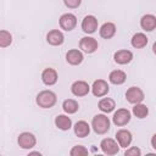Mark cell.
I'll return each mask as SVG.
<instances>
[{"instance_id": "obj_1", "label": "cell", "mask_w": 156, "mask_h": 156, "mask_svg": "<svg viewBox=\"0 0 156 156\" xmlns=\"http://www.w3.org/2000/svg\"><path fill=\"white\" fill-rule=\"evenodd\" d=\"M56 94L51 90H43L37 95V105L41 108H50L56 104Z\"/></svg>"}, {"instance_id": "obj_2", "label": "cell", "mask_w": 156, "mask_h": 156, "mask_svg": "<svg viewBox=\"0 0 156 156\" xmlns=\"http://www.w3.org/2000/svg\"><path fill=\"white\" fill-rule=\"evenodd\" d=\"M91 127L96 134H105L110 129V119L105 115H96L91 121Z\"/></svg>"}, {"instance_id": "obj_3", "label": "cell", "mask_w": 156, "mask_h": 156, "mask_svg": "<svg viewBox=\"0 0 156 156\" xmlns=\"http://www.w3.org/2000/svg\"><path fill=\"white\" fill-rule=\"evenodd\" d=\"M145 95H144V91L138 88V87H130L127 91H126V99L128 102L130 104H141V101L144 100Z\"/></svg>"}, {"instance_id": "obj_4", "label": "cell", "mask_w": 156, "mask_h": 156, "mask_svg": "<svg viewBox=\"0 0 156 156\" xmlns=\"http://www.w3.org/2000/svg\"><path fill=\"white\" fill-rule=\"evenodd\" d=\"M100 147H101L102 152H104L105 155H107V156H113V155H116V154L118 152V150H119V145H118L113 139H111V138H105V139H102L101 143H100Z\"/></svg>"}, {"instance_id": "obj_5", "label": "cell", "mask_w": 156, "mask_h": 156, "mask_svg": "<svg viewBox=\"0 0 156 156\" xmlns=\"http://www.w3.org/2000/svg\"><path fill=\"white\" fill-rule=\"evenodd\" d=\"M113 123L118 127L126 126L129 121H130V112L127 108H118L115 113H113Z\"/></svg>"}, {"instance_id": "obj_6", "label": "cell", "mask_w": 156, "mask_h": 156, "mask_svg": "<svg viewBox=\"0 0 156 156\" xmlns=\"http://www.w3.org/2000/svg\"><path fill=\"white\" fill-rule=\"evenodd\" d=\"M18 145L22 147V149H32L35 146V143H37V139L35 136L29 133V132H24V133H21L18 135Z\"/></svg>"}, {"instance_id": "obj_7", "label": "cell", "mask_w": 156, "mask_h": 156, "mask_svg": "<svg viewBox=\"0 0 156 156\" xmlns=\"http://www.w3.org/2000/svg\"><path fill=\"white\" fill-rule=\"evenodd\" d=\"M77 26V17L73 13H65L60 17V27L67 32L74 29Z\"/></svg>"}, {"instance_id": "obj_8", "label": "cell", "mask_w": 156, "mask_h": 156, "mask_svg": "<svg viewBox=\"0 0 156 156\" xmlns=\"http://www.w3.org/2000/svg\"><path fill=\"white\" fill-rule=\"evenodd\" d=\"M82 29L87 34H91L98 29V20L93 15H88L82 21Z\"/></svg>"}, {"instance_id": "obj_9", "label": "cell", "mask_w": 156, "mask_h": 156, "mask_svg": "<svg viewBox=\"0 0 156 156\" xmlns=\"http://www.w3.org/2000/svg\"><path fill=\"white\" fill-rule=\"evenodd\" d=\"M98 46V41L93 37H84L79 41V48L87 54H93L94 51H96Z\"/></svg>"}, {"instance_id": "obj_10", "label": "cell", "mask_w": 156, "mask_h": 156, "mask_svg": "<svg viewBox=\"0 0 156 156\" xmlns=\"http://www.w3.org/2000/svg\"><path fill=\"white\" fill-rule=\"evenodd\" d=\"M108 90H110V87H108L107 82L104 80V79H98V80H95V82L93 83L91 91H93V94H94L95 96H98V98H101V96L106 95V94L108 93Z\"/></svg>"}, {"instance_id": "obj_11", "label": "cell", "mask_w": 156, "mask_h": 156, "mask_svg": "<svg viewBox=\"0 0 156 156\" xmlns=\"http://www.w3.org/2000/svg\"><path fill=\"white\" fill-rule=\"evenodd\" d=\"M89 90H90V87L84 80H77L71 87V91L76 96H85L89 93Z\"/></svg>"}, {"instance_id": "obj_12", "label": "cell", "mask_w": 156, "mask_h": 156, "mask_svg": "<svg viewBox=\"0 0 156 156\" xmlns=\"http://www.w3.org/2000/svg\"><path fill=\"white\" fill-rule=\"evenodd\" d=\"M65 40V37L62 34L61 30L58 29H52L46 35V41L50 44V45H54V46H57V45H61Z\"/></svg>"}, {"instance_id": "obj_13", "label": "cell", "mask_w": 156, "mask_h": 156, "mask_svg": "<svg viewBox=\"0 0 156 156\" xmlns=\"http://www.w3.org/2000/svg\"><path fill=\"white\" fill-rule=\"evenodd\" d=\"M132 58H133V54L129 50H118L113 55V60L118 65H127L132 61Z\"/></svg>"}, {"instance_id": "obj_14", "label": "cell", "mask_w": 156, "mask_h": 156, "mask_svg": "<svg viewBox=\"0 0 156 156\" xmlns=\"http://www.w3.org/2000/svg\"><path fill=\"white\" fill-rule=\"evenodd\" d=\"M116 139L121 147H127L132 143V133L127 129H119L116 133Z\"/></svg>"}, {"instance_id": "obj_15", "label": "cell", "mask_w": 156, "mask_h": 156, "mask_svg": "<svg viewBox=\"0 0 156 156\" xmlns=\"http://www.w3.org/2000/svg\"><path fill=\"white\" fill-rule=\"evenodd\" d=\"M41 80L45 85H54L57 82V72L54 68H45L41 73Z\"/></svg>"}, {"instance_id": "obj_16", "label": "cell", "mask_w": 156, "mask_h": 156, "mask_svg": "<svg viewBox=\"0 0 156 156\" xmlns=\"http://www.w3.org/2000/svg\"><path fill=\"white\" fill-rule=\"evenodd\" d=\"M66 61L72 66L80 65L82 61H83V54L79 50H76V49L68 50L67 54H66Z\"/></svg>"}, {"instance_id": "obj_17", "label": "cell", "mask_w": 156, "mask_h": 156, "mask_svg": "<svg viewBox=\"0 0 156 156\" xmlns=\"http://www.w3.org/2000/svg\"><path fill=\"white\" fill-rule=\"evenodd\" d=\"M140 26L146 32L154 30L156 28V17L154 15H144L140 20Z\"/></svg>"}, {"instance_id": "obj_18", "label": "cell", "mask_w": 156, "mask_h": 156, "mask_svg": "<svg viewBox=\"0 0 156 156\" xmlns=\"http://www.w3.org/2000/svg\"><path fill=\"white\" fill-rule=\"evenodd\" d=\"M74 133L78 138H84L87 135H89L90 133V127L85 121H78L74 124Z\"/></svg>"}, {"instance_id": "obj_19", "label": "cell", "mask_w": 156, "mask_h": 156, "mask_svg": "<svg viewBox=\"0 0 156 156\" xmlns=\"http://www.w3.org/2000/svg\"><path fill=\"white\" fill-rule=\"evenodd\" d=\"M116 33V26L111 22H106L100 28V35L104 39H111Z\"/></svg>"}, {"instance_id": "obj_20", "label": "cell", "mask_w": 156, "mask_h": 156, "mask_svg": "<svg viewBox=\"0 0 156 156\" xmlns=\"http://www.w3.org/2000/svg\"><path fill=\"white\" fill-rule=\"evenodd\" d=\"M126 78H127L126 73H124L123 71H121V69H115V71H112V72L110 73V76H108V80H110L112 84H116V85L123 84V83L126 82Z\"/></svg>"}, {"instance_id": "obj_21", "label": "cell", "mask_w": 156, "mask_h": 156, "mask_svg": "<svg viewBox=\"0 0 156 156\" xmlns=\"http://www.w3.org/2000/svg\"><path fill=\"white\" fill-rule=\"evenodd\" d=\"M55 124L61 130H68L72 127V121L66 115H58L55 118Z\"/></svg>"}, {"instance_id": "obj_22", "label": "cell", "mask_w": 156, "mask_h": 156, "mask_svg": "<svg viewBox=\"0 0 156 156\" xmlns=\"http://www.w3.org/2000/svg\"><path fill=\"white\" fill-rule=\"evenodd\" d=\"M116 107V102L113 99H110V98H104L99 101V108L102 111V112H112Z\"/></svg>"}, {"instance_id": "obj_23", "label": "cell", "mask_w": 156, "mask_h": 156, "mask_svg": "<svg viewBox=\"0 0 156 156\" xmlns=\"http://www.w3.org/2000/svg\"><path fill=\"white\" fill-rule=\"evenodd\" d=\"M147 44V37L144 33H136L132 38V45L136 49H143Z\"/></svg>"}, {"instance_id": "obj_24", "label": "cell", "mask_w": 156, "mask_h": 156, "mask_svg": "<svg viewBox=\"0 0 156 156\" xmlns=\"http://www.w3.org/2000/svg\"><path fill=\"white\" fill-rule=\"evenodd\" d=\"M62 108H63V111H65L66 113L72 115V113H76V112L78 111L79 105H78V102H77L76 100H73V99H67V100L63 101Z\"/></svg>"}, {"instance_id": "obj_25", "label": "cell", "mask_w": 156, "mask_h": 156, "mask_svg": "<svg viewBox=\"0 0 156 156\" xmlns=\"http://www.w3.org/2000/svg\"><path fill=\"white\" fill-rule=\"evenodd\" d=\"M133 113L135 117L138 118H145L149 113V108L146 105L144 104H136L134 107H133Z\"/></svg>"}, {"instance_id": "obj_26", "label": "cell", "mask_w": 156, "mask_h": 156, "mask_svg": "<svg viewBox=\"0 0 156 156\" xmlns=\"http://www.w3.org/2000/svg\"><path fill=\"white\" fill-rule=\"evenodd\" d=\"M12 41V35L7 32V30H1L0 32V46L1 48H6L11 44Z\"/></svg>"}, {"instance_id": "obj_27", "label": "cell", "mask_w": 156, "mask_h": 156, "mask_svg": "<svg viewBox=\"0 0 156 156\" xmlns=\"http://www.w3.org/2000/svg\"><path fill=\"white\" fill-rule=\"evenodd\" d=\"M69 156H88V149L83 145H76L71 149Z\"/></svg>"}, {"instance_id": "obj_28", "label": "cell", "mask_w": 156, "mask_h": 156, "mask_svg": "<svg viewBox=\"0 0 156 156\" xmlns=\"http://www.w3.org/2000/svg\"><path fill=\"white\" fill-rule=\"evenodd\" d=\"M124 156H141V151L138 146H132L126 150Z\"/></svg>"}, {"instance_id": "obj_29", "label": "cell", "mask_w": 156, "mask_h": 156, "mask_svg": "<svg viewBox=\"0 0 156 156\" xmlns=\"http://www.w3.org/2000/svg\"><path fill=\"white\" fill-rule=\"evenodd\" d=\"M63 4H65L67 7L74 9V7H78V6L80 5V0H73V1H72V0H68V1H67V0H66Z\"/></svg>"}, {"instance_id": "obj_30", "label": "cell", "mask_w": 156, "mask_h": 156, "mask_svg": "<svg viewBox=\"0 0 156 156\" xmlns=\"http://www.w3.org/2000/svg\"><path fill=\"white\" fill-rule=\"evenodd\" d=\"M151 145H152V147L156 150V134H154V136L151 138Z\"/></svg>"}, {"instance_id": "obj_31", "label": "cell", "mask_w": 156, "mask_h": 156, "mask_svg": "<svg viewBox=\"0 0 156 156\" xmlns=\"http://www.w3.org/2000/svg\"><path fill=\"white\" fill-rule=\"evenodd\" d=\"M27 156H43L39 151H32V152H29Z\"/></svg>"}, {"instance_id": "obj_32", "label": "cell", "mask_w": 156, "mask_h": 156, "mask_svg": "<svg viewBox=\"0 0 156 156\" xmlns=\"http://www.w3.org/2000/svg\"><path fill=\"white\" fill-rule=\"evenodd\" d=\"M152 51H154V54H156V41L152 44Z\"/></svg>"}, {"instance_id": "obj_33", "label": "cell", "mask_w": 156, "mask_h": 156, "mask_svg": "<svg viewBox=\"0 0 156 156\" xmlns=\"http://www.w3.org/2000/svg\"><path fill=\"white\" fill-rule=\"evenodd\" d=\"M145 156H156V154H146Z\"/></svg>"}, {"instance_id": "obj_34", "label": "cell", "mask_w": 156, "mask_h": 156, "mask_svg": "<svg viewBox=\"0 0 156 156\" xmlns=\"http://www.w3.org/2000/svg\"><path fill=\"white\" fill-rule=\"evenodd\" d=\"M94 156H104V155H94Z\"/></svg>"}]
</instances>
